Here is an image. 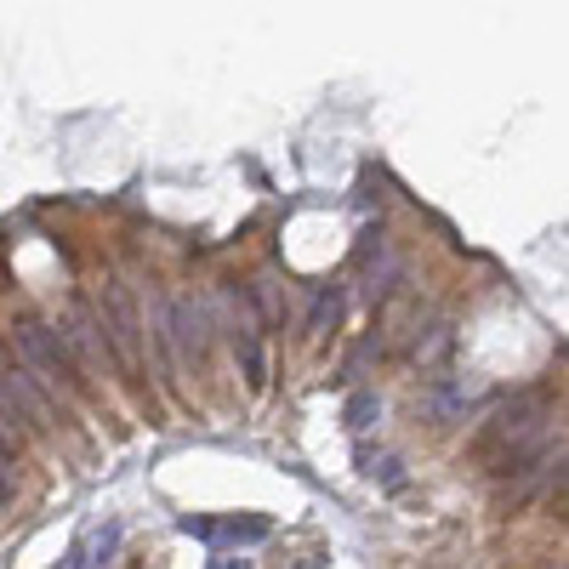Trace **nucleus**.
<instances>
[{
    "label": "nucleus",
    "mask_w": 569,
    "mask_h": 569,
    "mask_svg": "<svg viewBox=\"0 0 569 569\" xmlns=\"http://www.w3.org/2000/svg\"><path fill=\"white\" fill-rule=\"evenodd\" d=\"M541 416H547L541 399H518L512 410H501V416L485 427L479 450L496 461L490 472H518V467H530V461L541 456V445H547V421H541Z\"/></svg>",
    "instance_id": "f257e3e1"
},
{
    "label": "nucleus",
    "mask_w": 569,
    "mask_h": 569,
    "mask_svg": "<svg viewBox=\"0 0 569 569\" xmlns=\"http://www.w3.org/2000/svg\"><path fill=\"white\" fill-rule=\"evenodd\" d=\"M18 348H23V359H29L52 388H63V393L80 388V365H74V353H69V342H63V330L40 325V319H23V325H18Z\"/></svg>",
    "instance_id": "f03ea898"
},
{
    "label": "nucleus",
    "mask_w": 569,
    "mask_h": 569,
    "mask_svg": "<svg viewBox=\"0 0 569 569\" xmlns=\"http://www.w3.org/2000/svg\"><path fill=\"white\" fill-rule=\"evenodd\" d=\"M166 337L182 348L188 365H206V353H211V308H206L200 297H171V308H166Z\"/></svg>",
    "instance_id": "7ed1b4c3"
},
{
    "label": "nucleus",
    "mask_w": 569,
    "mask_h": 569,
    "mask_svg": "<svg viewBox=\"0 0 569 569\" xmlns=\"http://www.w3.org/2000/svg\"><path fill=\"white\" fill-rule=\"evenodd\" d=\"M103 308H109V325H103L109 353L120 359V370H137V359H142V325H137V308H131V297H126V284H109Z\"/></svg>",
    "instance_id": "20e7f679"
},
{
    "label": "nucleus",
    "mask_w": 569,
    "mask_h": 569,
    "mask_svg": "<svg viewBox=\"0 0 569 569\" xmlns=\"http://www.w3.org/2000/svg\"><path fill=\"white\" fill-rule=\"evenodd\" d=\"M177 530L194 541H217V547H257L273 536L268 518H177Z\"/></svg>",
    "instance_id": "39448f33"
},
{
    "label": "nucleus",
    "mask_w": 569,
    "mask_h": 569,
    "mask_svg": "<svg viewBox=\"0 0 569 569\" xmlns=\"http://www.w3.org/2000/svg\"><path fill=\"white\" fill-rule=\"evenodd\" d=\"M376 416H382V399H376V393H353L348 399V427H353V433H365Z\"/></svg>",
    "instance_id": "423d86ee"
},
{
    "label": "nucleus",
    "mask_w": 569,
    "mask_h": 569,
    "mask_svg": "<svg viewBox=\"0 0 569 569\" xmlns=\"http://www.w3.org/2000/svg\"><path fill=\"white\" fill-rule=\"evenodd\" d=\"M342 319V291H325L319 302H313V330H325V325H337Z\"/></svg>",
    "instance_id": "0eeeda50"
},
{
    "label": "nucleus",
    "mask_w": 569,
    "mask_h": 569,
    "mask_svg": "<svg viewBox=\"0 0 569 569\" xmlns=\"http://www.w3.org/2000/svg\"><path fill=\"white\" fill-rule=\"evenodd\" d=\"M211 569H251V558H211Z\"/></svg>",
    "instance_id": "6e6552de"
},
{
    "label": "nucleus",
    "mask_w": 569,
    "mask_h": 569,
    "mask_svg": "<svg viewBox=\"0 0 569 569\" xmlns=\"http://www.w3.org/2000/svg\"><path fill=\"white\" fill-rule=\"evenodd\" d=\"M0 501H7V467H0Z\"/></svg>",
    "instance_id": "1a4fd4ad"
},
{
    "label": "nucleus",
    "mask_w": 569,
    "mask_h": 569,
    "mask_svg": "<svg viewBox=\"0 0 569 569\" xmlns=\"http://www.w3.org/2000/svg\"><path fill=\"white\" fill-rule=\"evenodd\" d=\"M552 569H563V563H552Z\"/></svg>",
    "instance_id": "9d476101"
}]
</instances>
